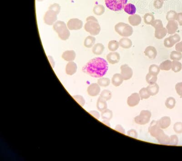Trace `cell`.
I'll return each mask as SVG.
<instances>
[{
  "instance_id": "4dcf8cb0",
  "label": "cell",
  "mask_w": 182,
  "mask_h": 161,
  "mask_svg": "<svg viewBox=\"0 0 182 161\" xmlns=\"http://www.w3.org/2000/svg\"><path fill=\"white\" fill-rule=\"evenodd\" d=\"M101 116L103 120L110 121L113 116V112L112 110H110L108 109H106V110L102 112Z\"/></svg>"
},
{
  "instance_id": "2e32d148",
  "label": "cell",
  "mask_w": 182,
  "mask_h": 161,
  "mask_svg": "<svg viewBox=\"0 0 182 161\" xmlns=\"http://www.w3.org/2000/svg\"><path fill=\"white\" fill-rule=\"evenodd\" d=\"M178 23L175 21H169L166 26L167 33L169 34H173L178 29Z\"/></svg>"
},
{
  "instance_id": "f907efd6",
  "label": "cell",
  "mask_w": 182,
  "mask_h": 161,
  "mask_svg": "<svg viewBox=\"0 0 182 161\" xmlns=\"http://www.w3.org/2000/svg\"><path fill=\"white\" fill-rule=\"evenodd\" d=\"M175 90L177 94L180 96H182V82L178 83L176 84Z\"/></svg>"
},
{
  "instance_id": "83f0119b",
  "label": "cell",
  "mask_w": 182,
  "mask_h": 161,
  "mask_svg": "<svg viewBox=\"0 0 182 161\" xmlns=\"http://www.w3.org/2000/svg\"><path fill=\"white\" fill-rule=\"evenodd\" d=\"M124 11L130 15H134L136 12V8L134 5L132 3H128L124 7Z\"/></svg>"
},
{
  "instance_id": "e575fe53",
  "label": "cell",
  "mask_w": 182,
  "mask_h": 161,
  "mask_svg": "<svg viewBox=\"0 0 182 161\" xmlns=\"http://www.w3.org/2000/svg\"><path fill=\"white\" fill-rule=\"evenodd\" d=\"M182 65L180 62L179 61L173 60L172 62V71L175 73H178L181 70Z\"/></svg>"
},
{
  "instance_id": "c3c4849f",
  "label": "cell",
  "mask_w": 182,
  "mask_h": 161,
  "mask_svg": "<svg viewBox=\"0 0 182 161\" xmlns=\"http://www.w3.org/2000/svg\"><path fill=\"white\" fill-rule=\"evenodd\" d=\"M170 138V145H173V146H176L178 145V143H179V138L177 136L175 135L171 136Z\"/></svg>"
},
{
  "instance_id": "f6af8a7d",
  "label": "cell",
  "mask_w": 182,
  "mask_h": 161,
  "mask_svg": "<svg viewBox=\"0 0 182 161\" xmlns=\"http://www.w3.org/2000/svg\"><path fill=\"white\" fill-rule=\"evenodd\" d=\"M49 10L53 11H54L55 13H57V14L59 13L60 11L61 7L59 5L58 3H54L53 4L51 5L48 8Z\"/></svg>"
},
{
  "instance_id": "9f6ffc18",
  "label": "cell",
  "mask_w": 182,
  "mask_h": 161,
  "mask_svg": "<svg viewBox=\"0 0 182 161\" xmlns=\"http://www.w3.org/2000/svg\"><path fill=\"white\" fill-rule=\"evenodd\" d=\"M180 26H182V12L178 13L177 20Z\"/></svg>"
},
{
  "instance_id": "d4e9b609",
  "label": "cell",
  "mask_w": 182,
  "mask_h": 161,
  "mask_svg": "<svg viewBox=\"0 0 182 161\" xmlns=\"http://www.w3.org/2000/svg\"><path fill=\"white\" fill-rule=\"evenodd\" d=\"M167 34V31L166 28L162 27L160 29H155V37L158 39H162L164 38Z\"/></svg>"
},
{
  "instance_id": "f1b7e54d",
  "label": "cell",
  "mask_w": 182,
  "mask_h": 161,
  "mask_svg": "<svg viewBox=\"0 0 182 161\" xmlns=\"http://www.w3.org/2000/svg\"><path fill=\"white\" fill-rule=\"evenodd\" d=\"M95 42V38L91 36H89L87 37L84 40V46L87 48H91L94 45Z\"/></svg>"
},
{
  "instance_id": "44dd1931",
  "label": "cell",
  "mask_w": 182,
  "mask_h": 161,
  "mask_svg": "<svg viewBox=\"0 0 182 161\" xmlns=\"http://www.w3.org/2000/svg\"><path fill=\"white\" fill-rule=\"evenodd\" d=\"M171 119L168 116L162 117L158 121L160 127L162 129H165L168 128L171 125Z\"/></svg>"
},
{
  "instance_id": "6f0895ef",
  "label": "cell",
  "mask_w": 182,
  "mask_h": 161,
  "mask_svg": "<svg viewBox=\"0 0 182 161\" xmlns=\"http://www.w3.org/2000/svg\"><path fill=\"white\" fill-rule=\"evenodd\" d=\"M47 58H48V60H49V61L50 62V64H51V65H52V68H54V65H55V63H54V60H53V58L50 56H48V57H47Z\"/></svg>"
},
{
  "instance_id": "e0dca14e",
  "label": "cell",
  "mask_w": 182,
  "mask_h": 161,
  "mask_svg": "<svg viewBox=\"0 0 182 161\" xmlns=\"http://www.w3.org/2000/svg\"><path fill=\"white\" fill-rule=\"evenodd\" d=\"M144 54L149 59H154L157 55V51L154 47L150 46L147 47L144 51Z\"/></svg>"
},
{
  "instance_id": "ffe728a7",
  "label": "cell",
  "mask_w": 182,
  "mask_h": 161,
  "mask_svg": "<svg viewBox=\"0 0 182 161\" xmlns=\"http://www.w3.org/2000/svg\"><path fill=\"white\" fill-rule=\"evenodd\" d=\"M128 22L132 26H137L142 22V18L140 16L137 14H134L130 16L128 18Z\"/></svg>"
},
{
  "instance_id": "5b68a950",
  "label": "cell",
  "mask_w": 182,
  "mask_h": 161,
  "mask_svg": "<svg viewBox=\"0 0 182 161\" xmlns=\"http://www.w3.org/2000/svg\"><path fill=\"white\" fill-rule=\"evenodd\" d=\"M105 4L109 9L114 11H120L127 4L128 0H105Z\"/></svg>"
},
{
  "instance_id": "52a82bcc",
  "label": "cell",
  "mask_w": 182,
  "mask_h": 161,
  "mask_svg": "<svg viewBox=\"0 0 182 161\" xmlns=\"http://www.w3.org/2000/svg\"><path fill=\"white\" fill-rule=\"evenodd\" d=\"M163 131L160 127L158 121H153L149 127V132L153 137H156Z\"/></svg>"
},
{
  "instance_id": "3957f363",
  "label": "cell",
  "mask_w": 182,
  "mask_h": 161,
  "mask_svg": "<svg viewBox=\"0 0 182 161\" xmlns=\"http://www.w3.org/2000/svg\"><path fill=\"white\" fill-rule=\"evenodd\" d=\"M53 28L61 39L63 40L68 39L70 36V33L64 22L61 21H57L53 24Z\"/></svg>"
},
{
  "instance_id": "bcb514c9",
  "label": "cell",
  "mask_w": 182,
  "mask_h": 161,
  "mask_svg": "<svg viewBox=\"0 0 182 161\" xmlns=\"http://www.w3.org/2000/svg\"><path fill=\"white\" fill-rule=\"evenodd\" d=\"M174 130L176 133H182V123L178 122L175 123L174 126Z\"/></svg>"
},
{
  "instance_id": "8fae6325",
  "label": "cell",
  "mask_w": 182,
  "mask_h": 161,
  "mask_svg": "<svg viewBox=\"0 0 182 161\" xmlns=\"http://www.w3.org/2000/svg\"><path fill=\"white\" fill-rule=\"evenodd\" d=\"M121 74L124 80L130 79L133 75V71L130 67L126 64L122 65L120 67Z\"/></svg>"
},
{
  "instance_id": "6da1fadb",
  "label": "cell",
  "mask_w": 182,
  "mask_h": 161,
  "mask_svg": "<svg viewBox=\"0 0 182 161\" xmlns=\"http://www.w3.org/2000/svg\"><path fill=\"white\" fill-rule=\"evenodd\" d=\"M108 69V63L106 60L99 57L90 60L82 69L84 73L96 78L104 76Z\"/></svg>"
},
{
  "instance_id": "8992f818",
  "label": "cell",
  "mask_w": 182,
  "mask_h": 161,
  "mask_svg": "<svg viewBox=\"0 0 182 161\" xmlns=\"http://www.w3.org/2000/svg\"><path fill=\"white\" fill-rule=\"evenodd\" d=\"M151 115V112L149 110H142L140 112V115L134 118V122L138 125H145L150 122Z\"/></svg>"
},
{
  "instance_id": "94428289",
  "label": "cell",
  "mask_w": 182,
  "mask_h": 161,
  "mask_svg": "<svg viewBox=\"0 0 182 161\" xmlns=\"http://www.w3.org/2000/svg\"><path fill=\"white\" fill-rule=\"evenodd\" d=\"M162 1H167V0H162Z\"/></svg>"
},
{
  "instance_id": "603a6c76",
  "label": "cell",
  "mask_w": 182,
  "mask_h": 161,
  "mask_svg": "<svg viewBox=\"0 0 182 161\" xmlns=\"http://www.w3.org/2000/svg\"><path fill=\"white\" fill-rule=\"evenodd\" d=\"M124 79L122 75L120 74H115L112 78V83L116 87L119 86L123 83Z\"/></svg>"
},
{
  "instance_id": "d590c367",
  "label": "cell",
  "mask_w": 182,
  "mask_h": 161,
  "mask_svg": "<svg viewBox=\"0 0 182 161\" xmlns=\"http://www.w3.org/2000/svg\"><path fill=\"white\" fill-rule=\"evenodd\" d=\"M158 77L156 75L149 73L146 76V80L149 84H155L157 81Z\"/></svg>"
},
{
  "instance_id": "9a60e30c",
  "label": "cell",
  "mask_w": 182,
  "mask_h": 161,
  "mask_svg": "<svg viewBox=\"0 0 182 161\" xmlns=\"http://www.w3.org/2000/svg\"><path fill=\"white\" fill-rule=\"evenodd\" d=\"M160 144L163 145H170V137L164 133L163 131L155 138Z\"/></svg>"
},
{
  "instance_id": "7402d4cb",
  "label": "cell",
  "mask_w": 182,
  "mask_h": 161,
  "mask_svg": "<svg viewBox=\"0 0 182 161\" xmlns=\"http://www.w3.org/2000/svg\"><path fill=\"white\" fill-rule=\"evenodd\" d=\"M119 46L124 49H128L132 45V41L127 38H124L120 40L119 42Z\"/></svg>"
},
{
  "instance_id": "30bf717a",
  "label": "cell",
  "mask_w": 182,
  "mask_h": 161,
  "mask_svg": "<svg viewBox=\"0 0 182 161\" xmlns=\"http://www.w3.org/2000/svg\"><path fill=\"white\" fill-rule=\"evenodd\" d=\"M83 26V22L77 18L71 19L67 23V28L71 30H78L82 29Z\"/></svg>"
},
{
  "instance_id": "680465c9",
  "label": "cell",
  "mask_w": 182,
  "mask_h": 161,
  "mask_svg": "<svg viewBox=\"0 0 182 161\" xmlns=\"http://www.w3.org/2000/svg\"><path fill=\"white\" fill-rule=\"evenodd\" d=\"M105 125H107L108 127H110V123H109V121H107V120H103V122H102Z\"/></svg>"
},
{
  "instance_id": "1f68e13d",
  "label": "cell",
  "mask_w": 182,
  "mask_h": 161,
  "mask_svg": "<svg viewBox=\"0 0 182 161\" xmlns=\"http://www.w3.org/2000/svg\"><path fill=\"white\" fill-rule=\"evenodd\" d=\"M105 11L104 7L102 5H98L96 6L93 9V11L95 15L97 16L102 15Z\"/></svg>"
},
{
  "instance_id": "4fadbf2b",
  "label": "cell",
  "mask_w": 182,
  "mask_h": 161,
  "mask_svg": "<svg viewBox=\"0 0 182 161\" xmlns=\"http://www.w3.org/2000/svg\"><path fill=\"white\" fill-rule=\"evenodd\" d=\"M100 85L97 83H93L88 87L87 92L90 96L92 97L98 96L101 92Z\"/></svg>"
},
{
  "instance_id": "f35d334b",
  "label": "cell",
  "mask_w": 182,
  "mask_h": 161,
  "mask_svg": "<svg viewBox=\"0 0 182 161\" xmlns=\"http://www.w3.org/2000/svg\"><path fill=\"white\" fill-rule=\"evenodd\" d=\"M98 84L102 87H107L110 84V80L107 78H100L98 80Z\"/></svg>"
},
{
  "instance_id": "484cf974",
  "label": "cell",
  "mask_w": 182,
  "mask_h": 161,
  "mask_svg": "<svg viewBox=\"0 0 182 161\" xmlns=\"http://www.w3.org/2000/svg\"><path fill=\"white\" fill-rule=\"evenodd\" d=\"M146 88L151 96H155L158 93L159 91V86L156 83L150 84Z\"/></svg>"
},
{
  "instance_id": "836d02e7",
  "label": "cell",
  "mask_w": 182,
  "mask_h": 161,
  "mask_svg": "<svg viewBox=\"0 0 182 161\" xmlns=\"http://www.w3.org/2000/svg\"><path fill=\"white\" fill-rule=\"evenodd\" d=\"M144 22L147 25H151L155 20L154 15L151 13H146L144 16Z\"/></svg>"
},
{
  "instance_id": "cb8c5ba5",
  "label": "cell",
  "mask_w": 182,
  "mask_h": 161,
  "mask_svg": "<svg viewBox=\"0 0 182 161\" xmlns=\"http://www.w3.org/2000/svg\"><path fill=\"white\" fill-rule=\"evenodd\" d=\"M106 100L100 96L97 102V107L99 111L102 112L103 110L107 109V105Z\"/></svg>"
},
{
  "instance_id": "ab89813d",
  "label": "cell",
  "mask_w": 182,
  "mask_h": 161,
  "mask_svg": "<svg viewBox=\"0 0 182 161\" xmlns=\"http://www.w3.org/2000/svg\"><path fill=\"white\" fill-rule=\"evenodd\" d=\"M160 69L159 67L156 65H152L150 66L149 68V73L151 74L157 76L159 73Z\"/></svg>"
},
{
  "instance_id": "8d00e7d4",
  "label": "cell",
  "mask_w": 182,
  "mask_h": 161,
  "mask_svg": "<svg viewBox=\"0 0 182 161\" xmlns=\"http://www.w3.org/2000/svg\"><path fill=\"white\" fill-rule=\"evenodd\" d=\"M176 105V100L174 97H170L166 100L165 102V105L167 108L172 109L175 107Z\"/></svg>"
},
{
  "instance_id": "7c38bea8",
  "label": "cell",
  "mask_w": 182,
  "mask_h": 161,
  "mask_svg": "<svg viewBox=\"0 0 182 161\" xmlns=\"http://www.w3.org/2000/svg\"><path fill=\"white\" fill-rule=\"evenodd\" d=\"M141 98L139 94L134 93L130 96L127 99V104L130 107H134L139 104Z\"/></svg>"
},
{
  "instance_id": "60d3db41",
  "label": "cell",
  "mask_w": 182,
  "mask_h": 161,
  "mask_svg": "<svg viewBox=\"0 0 182 161\" xmlns=\"http://www.w3.org/2000/svg\"><path fill=\"white\" fill-rule=\"evenodd\" d=\"M178 13L175 11H168L166 15V19L168 21H175L177 20Z\"/></svg>"
},
{
  "instance_id": "816d5d0a",
  "label": "cell",
  "mask_w": 182,
  "mask_h": 161,
  "mask_svg": "<svg viewBox=\"0 0 182 161\" xmlns=\"http://www.w3.org/2000/svg\"><path fill=\"white\" fill-rule=\"evenodd\" d=\"M127 135L134 138H137L138 136L137 132L134 129L130 130L127 132Z\"/></svg>"
},
{
  "instance_id": "91938a15",
  "label": "cell",
  "mask_w": 182,
  "mask_h": 161,
  "mask_svg": "<svg viewBox=\"0 0 182 161\" xmlns=\"http://www.w3.org/2000/svg\"><path fill=\"white\" fill-rule=\"evenodd\" d=\"M37 1H38V2H42V1H44V0H37Z\"/></svg>"
},
{
  "instance_id": "74e56055",
  "label": "cell",
  "mask_w": 182,
  "mask_h": 161,
  "mask_svg": "<svg viewBox=\"0 0 182 161\" xmlns=\"http://www.w3.org/2000/svg\"><path fill=\"white\" fill-rule=\"evenodd\" d=\"M170 59L173 60L180 61L182 58L181 52L177 51H172L170 54Z\"/></svg>"
},
{
  "instance_id": "ac0fdd59",
  "label": "cell",
  "mask_w": 182,
  "mask_h": 161,
  "mask_svg": "<svg viewBox=\"0 0 182 161\" xmlns=\"http://www.w3.org/2000/svg\"><path fill=\"white\" fill-rule=\"evenodd\" d=\"M76 54L73 50H67L62 54V57L66 61L72 62L76 58Z\"/></svg>"
},
{
  "instance_id": "11a10c76",
  "label": "cell",
  "mask_w": 182,
  "mask_h": 161,
  "mask_svg": "<svg viewBox=\"0 0 182 161\" xmlns=\"http://www.w3.org/2000/svg\"><path fill=\"white\" fill-rule=\"evenodd\" d=\"M175 49L176 51L182 52V41L180 42H178L175 45Z\"/></svg>"
},
{
  "instance_id": "ba28073f",
  "label": "cell",
  "mask_w": 182,
  "mask_h": 161,
  "mask_svg": "<svg viewBox=\"0 0 182 161\" xmlns=\"http://www.w3.org/2000/svg\"><path fill=\"white\" fill-rule=\"evenodd\" d=\"M58 14L53 11L49 10L46 12L44 16V21L46 24L48 25H53L57 21Z\"/></svg>"
},
{
  "instance_id": "7a4b0ae2",
  "label": "cell",
  "mask_w": 182,
  "mask_h": 161,
  "mask_svg": "<svg viewBox=\"0 0 182 161\" xmlns=\"http://www.w3.org/2000/svg\"><path fill=\"white\" fill-rule=\"evenodd\" d=\"M87 23L84 26V29L88 33L93 36H96L99 34L101 27L97 19L93 16H90L86 19Z\"/></svg>"
},
{
  "instance_id": "db71d44e",
  "label": "cell",
  "mask_w": 182,
  "mask_h": 161,
  "mask_svg": "<svg viewBox=\"0 0 182 161\" xmlns=\"http://www.w3.org/2000/svg\"><path fill=\"white\" fill-rule=\"evenodd\" d=\"M89 113L97 119H99L100 114L98 111H96V110H92V111H89Z\"/></svg>"
},
{
  "instance_id": "ee69618b",
  "label": "cell",
  "mask_w": 182,
  "mask_h": 161,
  "mask_svg": "<svg viewBox=\"0 0 182 161\" xmlns=\"http://www.w3.org/2000/svg\"><path fill=\"white\" fill-rule=\"evenodd\" d=\"M73 98L81 106L83 107L84 106L85 104V101L83 96L80 95H76L73 96Z\"/></svg>"
},
{
  "instance_id": "d6a6232c",
  "label": "cell",
  "mask_w": 182,
  "mask_h": 161,
  "mask_svg": "<svg viewBox=\"0 0 182 161\" xmlns=\"http://www.w3.org/2000/svg\"><path fill=\"white\" fill-rule=\"evenodd\" d=\"M119 44L116 40H111L108 44V49L111 52H115L119 48Z\"/></svg>"
},
{
  "instance_id": "5bb4252c",
  "label": "cell",
  "mask_w": 182,
  "mask_h": 161,
  "mask_svg": "<svg viewBox=\"0 0 182 161\" xmlns=\"http://www.w3.org/2000/svg\"><path fill=\"white\" fill-rule=\"evenodd\" d=\"M106 58L108 63L112 65L118 64L120 60V56L118 52H111L106 55Z\"/></svg>"
},
{
  "instance_id": "f546056e",
  "label": "cell",
  "mask_w": 182,
  "mask_h": 161,
  "mask_svg": "<svg viewBox=\"0 0 182 161\" xmlns=\"http://www.w3.org/2000/svg\"><path fill=\"white\" fill-rule=\"evenodd\" d=\"M172 62L169 60L162 62L159 66L160 70L164 71H169L172 68Z\"/></svg>"
},
{
  "instance_id": "681fc988",
  "label": "cell",
  "mask_w": 182,
  "mask_h": 161,
  "mask_svg": "<svg viewBox=\"0 0 182 161\" xmlns=\"http://www.w3.org/2000/svg\"><path fill=\"white\" fill-rule=\"evenodd\" d=\"M163 4V1L162 0H155L154 1V6L156 9H159L162 7Z\"/></svg>"
},
{
  "instance_id": "4316f807",
  "label": "cell",
  "mask_w": 182,
  "mask_h": 161,
  "mask_svg": "<svg viewBox=\"0 0 182 161\" xmlns=\"http://www.w3.org/2000/svg\"><path fill=\"white\" fill-rule=\"evenodd\" d=\"M104 49L105 47L102 43H97L93 47L92 52L95 55H99L103 53Z\"/></svg>"
},
{
  "instance_id": "f5cc1de1",
  "label": "cell",
  "mask_w": 182,
  "mask_h": 161,
  "mask_svg": "<svg viewBox=\"0 0 182 161\" xmlns=\"http://www.w3.org/2000/svg\"><path fill=\"white\" fill-rule=\"evenodd\" d=\"M115 130L117 132H119L123 134H125V131L121 125H117L115 128Z\"/></svg>"
},
{
  "instance_id": "277c9868",
  "label": "cell",
  "mask_w": 182,
  "mask_h": 161,
  "mask_svg": "<svg viewBox=\"0 0 182 161\" xmlns=\"http://www.w3.org/2000/svg\"><path fill=\"white\" fill-rule=\"evenodd\" d=\"M115 30L119 35L123 37H128L133 34V29L130 26L123 22L117 23L115 26Z\"/></svg>"
},
{
  "instance_id": "9c48e42d",
  "label": "cell",
  "mask_w": 182,
  "mask_h": 161,
  "mask_svg": "<svg viewBox=\"0 0 182 161\" xmlns=\"http://www.w3.org/2000/svg\"><path fill=\"white\" fill-rule=\"evenodd\" d=\"M180 37L178 34L170 36L169 37L165 38L164 40V45L167 48H171L180 41Z\"/></svg>"
},
{
  "instance_id": "b9f144b4",
  "label": "cell",
  "mask_w": 182,
  "mask_h": 161,
  "mask_svg": "<svg viewBox=\"0 0 182 161\" xmlns=\"http://www.w3.org/2000/svg\"><path fill=\"white\" fill-rule=\"evenodd\" d=\"M139 94L141 100L147 99L151 96L146 88H142L139 91Z\"/></svg>"
},
{
  "instance_id": "d6986e66",
  "label": "cell",
  "mask_w": 182,
  "mask_h": 161,
  "mask_svg": "<svg viewBox=\"0 0 182 161\" xmlns=\"http://www.w3.org/2000/svg\"><path fill=\"white\" fill-rule=\"evenodd\" d=\"M77 67L76 64L73 62H69L66 67V73L69 75H72L76 73Z\"/></svg>"
},
{
  "instance_id": "7dc6e473",
  "label": "cell",
  "mask_w": 182,
  "mask_h": 161,
  "mask_svg": "<svg viewBox=\"0 0 182 161\" xmlns=\"http://www.w3.org/2000/svg\"><path fill=\"white\" fill-rule=\"evenodd\" d=\"M151 25L155 29H160V28L163 27L162 21L161 20H159V19L155 20L151 24Z\"/></svg>"
},
{
  "instance_id": "7bdbcfd3",
  "label": "cell",
  "mask_w": 182,
  "mask_h": 161,
  "mask_svg": "<svg viewBox=\"0 0 182 161\" xmlns=\"http://www.w3.org/2000/svg\"><path fill=\"white\" fill-rule=\"evenodd\" d=\"M100 96L106 101H109L112 98V93L108 90H103L101 93Z\"/></svg>"
}]
</instances>
